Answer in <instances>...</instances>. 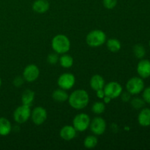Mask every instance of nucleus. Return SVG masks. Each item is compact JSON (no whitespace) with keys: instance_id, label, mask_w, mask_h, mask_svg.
I'll return each mask as SVG.
<instances>
[{"instance_id":"26","label":"nucleus","mask_w":150,"mask_h":150,"mask_svg":"<svg viewBox=\"0 0 150 150\" xmlns=\"http://www.w3.org/2000/svg\"><path fill=\"white\" fill-rule=\"evenodd\" d=\"M59 56L57 53H52L48 54L47 57V61L50 64H56L59 61Z\"/></svg>"},{"instance_id":"19","label":"nucleus","mask_w":150,"mask_h":150,"mask_svg":"<svg viewBox=\"0 0 150 150\" xmlns=\"http://www.w3.org/2000/svg\"><path fill=\"white\" fill-rule=\"evenodd\" d=\"M35 100V92L31 89H26L21 95L22 103L31 107Z\"/></svg>"},{"instance_id":"10","label":"nucleus","mask_w":150,"mask_h":150,"mask_svg":"<svg viewBox=\"0 0 150 150\" xmlns=\"http://www.w3.org/2000/svg\"><path fill=\"white\" fill-rule=\"evenodd\" d=\"M106 126V122L104 119H103L102 117H97L90 122L89 128L95 136H100L105 133Z\"/></svg>"},{"instance_id":"9","label":"nucleus","mask_w":150,"mask_h":150,"mask_svg":"<svg viewBox=\"0 0 150 150\" xmlns=\"http://www.w3.org/2000/svg\"><path fill=\"white\" fill-rule=\"evenodd\" d=\"M48 113L46 109L42 106H38L31 112V119L32 122L36 125H40L43 124L47 120Z\"/></svg>"},{"instance_id":"2","label":"nucleus","mask_w":150,"mask_h":150,"mask_svg":"<svg viewBox=\"0 0 150 150\" xmlns=\"http://www.w3.org/2000/svg\"><path fill=\"white\" fill-rule=\"evenodd\" d=\"M70 41L64 35H57L52 39L51 46L53 50L58 54H66L70 49Z\"/></svg>"},{"instance_id":"30","label":"nucleus","mask_w":150,"mask_h":150,"mask_svg":"<svg viewBox=\"0 0 150 150\" xmlns=\"http://www.w3.org/2000/svg\"><path fill=\"white\" fill-rule=\"evenodd\" d=\"M120 97H121V99L123 102L127 103L129 102L130 100V99H131V94L127 91V92H122L121 95Z\"/></svg>"},{"instance_id":"21","label":"nucleus","mask_w":150,"mask_h":150,"mask_svg":"<svg viewBox=\"0 0 150 150\" xmlns=\"http://www.w3.org/2000/svg\"><path fill=\"white\" fill-rule=\"evenodd\" d=\"M60 65L64 68H70L73 65V58L69 54H63L59 59Z\"/></svg>"},{"instance_id":"15","label":"nucleus","mask_w":150,"mask_h":150,"mask_svg":"<svg viewBox=\"0 0 150 150\" xmlns=\"http://www.w3.org/2000/svg\"><path fill=\"white\" fill-rule=\"evenodd\" d=\"M89 84H90L91 88H92L93 90H95V92L99 89H103L104 86H105V80L103 78V76H101L100 75H94L90 79V81H89Z\"/></svg>"},{"instance_id":"29","label":"nucleus","mask_w":150,"mask_h":150,"mask_svg":"<svg viewBox=\"0 0 150 150\" xmlns=\"http://www.w3.org/2000/svg\"><path fill=\"white\" fill-rule=\"evenodd\" d=\"M24 79L23 77H21V76H17L13 80V85H14L16 87H20L24 83Z\"/></svg>"},{"instance_id":"23","label":"nucleus","mask_w":150,"mask_h":150,"mask_svg":"<svg viewBox=\"0 0 150 150\" xmlns=\"http://www.w3.org/2000/svg\"><path fill=\"white\" fill-rule=\"evenodd\" d=\"M133 51L135 57L137 59H143L145 57V55H146V49L141 44H136V45H135V46L133 47Z\"/></svg>"},{"instance_id":"17","label":"nucleus","mask_w":150,"mask_h":150,"mask_svg":"<svg viewBox=\"0 0 150 150\" xmlns=\"http://www.w3.org/2000/svg\"><path fill=\"white\" fill-rule=\"evenodd\" d=\"M12 125L10 122L4 117H0V136H6L10 133Z\"/></svg>"},{"instance_id":"3","label":"nucleus","mask_w":150,"mask_h":150,"mask_svg":"<svg viewBox=\"0 0 150 150\" xmlns=\"http://www.w3.org/2000/svg\"><path fill=\"white\" fill-rule=\"evenodd\" d=\"M106 41V35L100 29H95L88 33L86 42L89 46L92 48L102 46Z\"/></svg>"},{"instance_id":"11","label":"nucleus","mask_w":150,"mask_h":150,"mask_svg":"<svg viewBox=\"0 0 150 150\" xmlns=\"http://www.w3.org/2000/svg\"><path fill=\"white\" fill-rule=\"evenodd\" d=\"M40 76V70L35 64H29L24 68L23 72V77L26 81L34 82L38 79Z\"/></svg>"},{"instance_id":"8","label":"nucleus","mask_w":150,"mask_h":150,"mask_svg":"<svg viewBox=\"0 0 150 150\" xmlns=\"http://www.w3.org/2000/svg\"><path fill=\"white\" fill-rule=\"evenodd\" d=\"M57 83L61 89L69 90L74 86L76 83V78L74 75L70 73H63L59 77Z\"/></svg>"},{"instance_id":"28","label":"nucleus","mask_w":150,"mask_h":150,"mask_svg":"<svg viewBox=\"0 0 150 150\" xmlns=\"http://www.w3.org/2000/svg\"><path fill=\"white\" fill-rule=\"evenodd\" d=\"M143 93H142V98L144 100V102L146 103L150 104V86L144 89V90L142 91Z\"/></svg>"},{"instance_id":"14","label":"nucleus","mask_w":150,"mask_h":150,"mask_svg":"<svg viewBox=\"0 0 150 150\" xmlns=\"http://www.w3.org/2000/svg\"><path fill=\"white\" fill-rule=\"evenodd\" d=\"M138 122L142 127L150 126V108H143L141 109L138 116Z\"/></svg>"},{"instance_id":"31","label":"nucleus","mask_w":150,"mask_h":150,"mask_svg":"<svg viewBox=\"0 0 150 150\" xmlns=\"http://www.w3.org/2000/svg\"><path fill=\"white\" fill-rule=\"evenodd\" d=\"M96 95L98 98H100V99H103V98L105 97V93H104L103 89H101L96 91Z\"/></svg>"},{"instance_id":"5","label":"nucleus","mask_w":150,"mask_h":150,"mask_svg":"<svg viewBox=\"0 0 150 150\" xmlns=\"http://www.w3.org/2000/svg\"><path fill=\"white\" fill-rule=\"evenodd\" d=\"M30 106L23 104L18 107L13 112V119L16 122L23 124L26 122L31 117Z\"/></svg>"},{"instance_id":"33","label":"nucleus","mask_w":150,"mask_h":150,"mask_svg":"<svg viewBox=\"0 0 150 150\" xmlns=\"http://www.w3.org/2000/svg\"><path fill=\"white\" fill-rule=\"evenodd\" d=\"M1 78H0V87H1Z\"/></svg>"},{"instance_id":"27","label":"nucleus","mask_w":150,"mask_h":150,"mask_svg":"<svg viewBox=\"0 0 150 150\" xmlns=\"http://www.w3.org/2000/svg\"><path fill=\"white\" fill-rule=\"evenodd\" d=\"M103 4L108 10L114 9L117 4V0H103Z\"/></svg>"},{"instance_id":"32","label":"nucleus","mask_w":150,"mask_h":150,"mask_svg":"<svg viewBox=\"0 0 150 150\" xmlns=\"http://www.w3.org/2000/svg\"><path fill=\"white\" fill-rule=\"evenodd\" d=\"M103 99L104 103H106V104L109 103L111 102V98H110L109 97H108V96H105L103 98Z\"/></svg>"},{"instance_id":"25","label":"nucleus","mask_w":150,"mask_h":150,"mask_svg":"<svg viewBox=\"0 0 150 150\" xmlns=\"http://www.w3.org/2000/svg\"><path fill=\"white\" fill-rule=\"evenodd\" d=\"M145 103L144 100H143V98H134L133 99L131 100L130 101V105L133 107L134 109L136 110H141L144 107Z\"/></svg>"},{"instance_id":"24","label":"nucleus","mask_w":150,"mask_h":150,"mask_svg":"<svg viewBox=\"0 0 150 150\" xmlns=\"http://www.w3.org/2000/svg\"><path fill=\"white\" fill-rule=\"evenodd\" d=\"M105 105L103 102L97 101L92 105V111L95 114H101L105 111Z\"/></svg>"},{"instance_id":"7","label":"nucleus","mask_w":150,"mask_h":150,"mask_svg":"<svg viewBox=\"0 0 150 150\" xmlns=\"http://www.w3.org/2000/svg\"><path fill=\"white\" fill-rule=\"evenodd\" d=\"M105 96H108L111 100L119 98L122 92V86L116 81H111L105 85L103 88Z\"/></svg>"},{"instance_id":"18","label":"nucleus","mask_w":150,"mask_h":150,"mask_svg":"<svg viewBox=\"0 0 150 150\" xmlns=\"http://www.w3.org/2000/svg\"><path fill=\"white\" fill-rule=\"evenodd\" d=\"M52 98L54 100L56 101V102L63 103L68 100L69 95L67 92H66V90L59 88V89H56V90L53 92Z\"/></svg>"},{"instance_id":"34","label":"nucleus","mask_w":150,"mask_h":150,"mask_svg":"<svg viewBox=\"0 0 150 150\" xmlns=\"http://www.w3.org/2000/svg\"><path fill=\"white\" fill-rule=\"evenodd\" d=\"M149 47H150V40H149Z\"/></svg>"},{"instance_id":"16","label":"nucleus","mask_w":150,"mask_h":150,"mask_svg":"<svg viewBox=\"0 0 150 150\" xmlns=\"http://www.w3.org/2000/svg\"><path fill=\"white\" fill-rule=\"evenodd\" d=\"M50 4L47 0H36L32 4V10L38 13H44L49 9Z\"/></svg>"},{"instance_id":"13","label":"nucleus","mask_w":150,"mask_h":150,"mask_svg":"<svg viewBox=\"0 0 150 150\" xmlns=\"http://www.w3.org/2000/svg\"><path fill=\"white\" fill-rule=\"evenodd\" d=\"M77 131L72 125H65L60 130L59 136L63 140L71 141L76 138Z\"/></svg>"},{"instance_id":"4","label":"nucleus","mask_w":150,"mask_h":150,"mask_svg":"<svg viewBox=\"0 0 150 150\" xmlns=\"http://www.w3.org/2000/svg\"><path fill=\"white\" fill-rule=\"evenodd\" d=\"M90 117L85 113L77 114L73 120V126L77 132H83L87 130L90 125Z\"/></svg>"},{"instance_id":"6","label":"nucleus","mask_w":150,"mask_h":150,"mask_svg":"<svg viewBox=\"0 0 150 150\" xmlns=\"http://www.w3.org/2000/svg\"><path fill=\"white\" fill-rule=\"evenodd\" d=\"M144 89V82L141 77H133L126 83V89L131 95H139Z\"/></svg>"},{"instance_id":"1","label":"nucleus","mask_w":150,"mask_h":150,"mask_svg":"<svg viewBox=\"0 0 150 150\" xmlns=\"http://www.w3.org/2000/svg\"><path fill=\"white\" fill-rule=\"evenodd\" d=\"M67 100L70 106L74 109H83L89 104V94L84 89H76L70 94Z\"/></svg>"},{"instance_id":"12","label":"nucleus","mask_w":150,"mask_h":150,"mask_svg":"<svg viewBox=\"0 0 150 150\" xmlns=\"http://www.w3.org/2000/svg\"><path fill=\"white\" fill-rule=\"evenodd\" d=\"M136 70L139 77L147 79L150 77V61L149 59H142L138 63Z\"/></svg>"},{"instance_id":"22","label":"nucleus","mask_w":150,"mask_h":150,"mask_svg":"<svg viewBox=\"0 0 150 150\" xmlns=\"http://www.w3.org/2000/svg\"><path fill=\"white\" fill-rule=\"evenodd\" d=\"M98 143V138L95 136L91 135V136H88L85 138L84 141H83V146L87 149H93L97 146Z\"/></svg>"},{"instance_id":"20","label":"nucleus","mask_w":150,"mask_h":150,"mask_svg":"<svg viewBox=\"0 0 150 150\" xmlns=\"http://www.w3.org/2000/svg\"><path fill=\"white\" fill-rule=\"evenodd\" d=\"M106 46L108 49L111 52L116 53L118 52L122 48L121 42L119 40L116 39V38H111L107 40Z\"/></svg>"}]
</instances>
